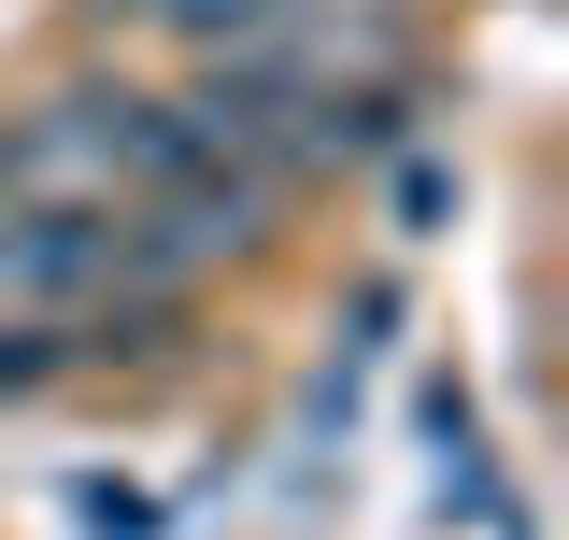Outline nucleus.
<instances>
[{
    "label": "nucleus",
    "instance_id": "nucleus-1",
    "mask_svg": "<svg viewBox=\"0 0 569 540\" xmlns=\"http://www.w3.org/2000/svg\"><path fill=\"white\" fill-rule=\"evenodd\" d=\"M171 171H186V129L142 86H58L0 114V213H129Z\"/></svg>",
    "mask_w": 569,
    "mask_h": 540
},
{
    "label": "nucleus",
    "instance_id": "nucleus-2",
    "mask_svg": "<svg viewBox=\"0 0 569 540\" xmlns=\"http://www.w3.org/2000/svg\"><path fill=\"white\" fill-rule=\"evenodd\" d=\"M0 299L14 313H100L114 299V213H0Z\"/></svg>",
    "mask_w": 569,
    "mask_h": 540
},
{
    "label": "nucleus",
    "instance_id": "nucleus-3",
    "mask_svg": "<svg viewBox=\"0 0 569 540\" xmlns=\"http://www.w3.org/2000/svg\"><path fill=\"white\" fill-rule=\"evenodd\" d=\"M114 29H157V43H186V58H242V43H271L299 29V0H100Z\"/></svg>",
    "mask_w": 569,
    "mask_h": 540
},
{
    "label": "nucleus",
    "instance_id": "nucleus-4",
    "mask_svg": "<svg viewBox=\"0 0 569 540\" xmlns=\"http://www.w3.org/2000/svg\"><path fill=\"white\" fill-rule=\"evenodd\" d=\"M71 356H86V328H71V313H0V399H43Z\"/></svg>",
    "mask_w": 569,
    "mask_h": 540
}]
</instances>
